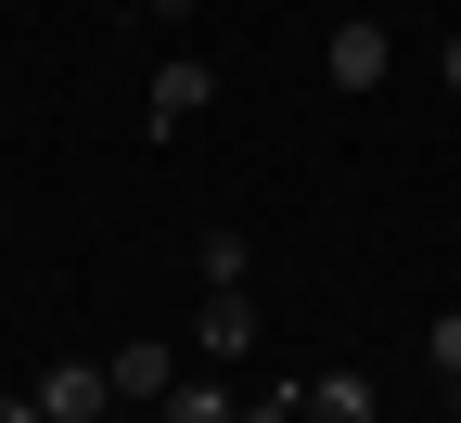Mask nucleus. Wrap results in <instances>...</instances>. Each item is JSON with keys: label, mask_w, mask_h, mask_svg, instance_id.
<instances>
[{"label": "nucleus", "mask_w": 461, "mask_h": 423, "mask_svg": "<svg viewBox=\"0 0 461 423\" xmlns=\"http://www.w3.org/2000/svg\"><path fill=\"white\" fill-rule=\"evenodd\" d=\"M205 103H218V65H205V51H167V65H154V90H141V115H154V129H193Z\"/></svg>", "instance_id": "obj_1"}, {"label": "nucleus", "mask_w": 461, "mask_h": 423, "mask_svg": "<svg viewBox=\"0 0 461 423\" xmlns=\"http://www.w3.org/2000/svg\"><path fill=\"white\" fill-rule=\"evenodd\" d=\"M333 90H384V65H397V39H384V14H333Z\"/></svg>", "instance_id": "obj_2"}, {"label": "nucleus", "mask_w": 461, "mask_h": 423, "mask_svg": "<svg viewBox=\"0 0 461 423\" xmlns=\"http://www.w3.org/2000/svg\"><path fill=\"white\" fill-rule=\"evenodd\" d=\"M103 385H115V410H154L167 385H180V346H154V334H129V346L103 359Z\"/></svg>", "instance_id": "obj_3"}, {"label": "nucleus", "mask_w": 461, "mask_h": 423, "mask_svg": "<svg viewBox=\"0 0 461 423\" xmlns=\"http://www.w3.org/2000/svg\"><path fill=\"white\" fill-rule=\"evenodd\" d=\"M244 346H257L244 282H205V308H193V359H244Z\"/></svg>", "instance_id": "obj_4"}, {"label": "nucleus", "mask_w": 461, "mask_h": 423, "mask_svg": "<svg viewBox=\"0 0 461 423\" xmlns=\"http://www.w3.org/2000/svg\"><path fill=\"white\" fill-rule=\"evenodd\" d=\"M39 410H51V423H103V410H115L103 359H51V372H39Z\"/></svg>", "instance_id": "obj_5"}, {"label": "nucleus", "mask_w": 461, "mask_h": 423, "mask_svg": "<svg viewBox=\"0 0 461 423\" xmlns=\"http://www.w3.org/2000/svg\"><path fill=\"white\" fill-rule=\"evenodd\" d=\"M384 398H372V372H321L308 385V423H372Z\"/></svg>", "instance_id": "obj_6"}, {"label": "nucleus", "mask_w": 461, "mask_h": 423, "mask_svg": "<svg viewBox=\"0 0 461 423\" xmlns=\"http://www.w3.org/2000/svg\"><path fill=\"white\" fill-rule=\"evenodd\" d=\"M154 423H244V410H230V385H205V372H180V385L154 398Z\"/></svg>", "instance_id": "obj_7"}, {"label": "nucleus", "mask_w": 461, "mask_h": 423, "mask_svg": "<svg viewBox=\"0 0 461 423\" xmlns=\"http://www.w3.org/2000/svg\"><path fill=\"white\" fill-rule=\"evenodd\" d=\"M193 270H205V282H244V231H230V218H218V231H205V244H193Z\"/></svg>", "instance_id": "obj_8"}, {"label": "nucleus", "mask_w": 461, "mask_h": 423, "mask_svg": "<svg viewBox=\"0 0 461 423\" xmlns=\"http://www.w3.org/2000/svg\"><path fill=\"white\" fill-rule=\"evenodd\" d=\"M423 372H461V308H436V321H423Z\"/></svg>", "instance_id": "obj_9"}, {"label": "nucleus", "mask_w": 461, "mask_h": 423, "mask_svg": "<svg viewBox=\"0 0 461 423\" xmlns=\"http://www.w3.org/2000/svg\"><path fill=\"white\" fill-rule=\"evenodd\" d=\"M436 423H461V372H436Z\"/></svg>", "instance_id": "obj_10"}, {"label": "nucleus", "mask_w": 461, "mask_h": 423, "mask_svg": "<svg viewBox=\"0 0 461 423\" xmlns=\"http://www.w3.org/2000/svg\"><path fill=\"white\" fill-rule=\"evenodd\" d=\"M0 423H51V410H39V398H0Z\"/></svg>", "instance_id": "obj_11"}, {"label": "nucleus", "mask_w": 461, "mask_h": 423, "mask_svg": "<svg viewBox=\"0 0 461 423\" xmlns=\"http://www.w3.org/2000/svg\"><path fill=\"white\" fill-rule=\"evenodd\" d=\"M436 78H448V90H461V39H448V51H436Z\"/></svg>", "instance_id": "obj_12"}, {"label": "nucleus", "mask_w": 461, "mask_h": 423, "mask_svg": "<svg viewBox=\"0 0 461 423\" xmlns=\"http://www.w3.org/2000/svg\"><path fill=\"white\" fill-rule=\"evenodd\" d=\"M103 423H154V410H103Z\"/></svg>", "instance_id": "obj_13"}]
</instances>
